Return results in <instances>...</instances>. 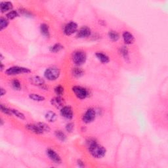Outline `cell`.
<instances>
[{
	"mask_svg": "<svg viewBox=\"0 0 168 168\" xmlns=\"http://www.w3.org/2000/svg\"><path fill=\"white\" fill-rule=\"evenodd\" d=\"M13 4L11 2H2L0 3V11L2 13H9L13 10Z\"/></svg>",
	"mask_w": 168,
	"mask_h": 168,
	"instance_id": "9a60e30c",
	"label": "cell"
},
{
	"mask_svg": "<svg viewBox=\"0 0 168 168\" xmlns=\"http://www.w3.org/2000/svg\"><path fill=\"white\" fill-rule=\"evenodd\" d=\"M87 148L89 153L95 158L101 159L104 158L106 154V149L97 142L94 138H89L86 140Z\"/></svg>",
	"mask_w": 168,
	"mask_h": 168,
	"instance_id": "6da1fadb",
	"label": "cell"
},
{
	"mask_svg": "<svg viewBox=\"0 0 168 168\" xmlns=\"http://www.w3.org/2000/svg\"><path fill=\"white\" fill-rule=\"evenodd\" d=\"M78 29V24L74 21H70L64 26L63 32L65 35L69 36L74 34H76Z\"/></svg>",
	"mask_w": 168,
	"mask_h": 168,
	"instance_id": "52a82bcc",
	"label": "cell"
},
{
	"mask_svg": "<svg viewBox=\"0 0 168 168\" xmlns=\"http://www.w3.org/2000/svg\"><path fill=\"white\" fill-rule=\"evenodd\" d=\"M20 15V13L18 11L12 10L6 14V17H6L9 20H11L19 17Z\"/></svg>",
	"mask_w": 168,
	"mask_h": 168,
	"instance_id": "cb8c5ba5",
	"label": "cell"
},
{
	"mask_svg": "<svg viewBox=\"0 0 168 168\" xmlns=\"http://www.w3.org/2000/svg\"><path fill=\"white\" fill-rule=\"evenodd\" d=\"M99 24L101 26H105L106 25V22L105 20H99Z\"/></svg>",
	"mask_w": 168,
	"mask_h": 168,
	"instance_id": "d590c367",
	"label": "cell"
},
{
	"mask_svg": "<svg viewBox=\"0 0 168 168\" xmlns=\"http://www.w3.org/2000/svg\"><path fill=\"white\" fill-rule=\"evenodd\" d=\"M29 98L36 102H42L45 100V98L43 96L37 93H31L29 95Z\"/></svg>",
	"mask_w": 168,
	"mask_h": 168,
	"instance_id": "d4e9b609",
	"label": "cell"
},
{
	"mask_svg": "<svg viewBox=\"0 0 168 168\" xmlns=\"http://www.w3.org/2000/svg\"><path fill=\"white\" fill-rule=\"evenodd\" d=\"M11 112L13 113V116L18 118L19 119H20V120H24L26 119L25 115L24 114L23 112H21L20 111H19V110H18L17 109H12V108H11Z\"/></svg>",
	"mask_w": 168,
	"mask_h": 168,
	"instance_id": "83f0119b",
	"label": "cell"
},
{
	"mask_svg": "<svg viewBox=\"0 0 168 168\" xmlns=\"http://www.w3.org/2000/svg\"><path fill=\"white\" fill-rule=\"evenodd\" d=\"M77 165L80 167H85L84 162L82 160H77Z\"/></svg>",
	"mask_w": 168,
	"mask_h": 168,
	"instance_id": "836d02e7",
	"label": "cell"
},
{
	"mask_svg": "<svg viewBox=\"0 0 168 168\" xmlns=\"http://www.w3.org/2000/svg\"><path fill=\"white\" fill-rule=\"evenodd\" d=\"M72 92L78 99L84 100L89 97L90 91L88 89L82 86L75 85L72 88Z\"/></svg>",
	"mask_w": 168,
	"mask_h": 168,
	"instance_id": "3957f363",
	"label": "cell"
},
{
	"mask_svg": "<svg viewBox=\"0 0 168 168\" xmlns=\"http://www.w3.org/2000/svg\"><path fill=\"white\" fill-rule=\"evenodd\" d=\"M30 82L32 85L39 87L41 89H47V87L45 84V80L41 77L38 76V75H34V76L30 78Z\"/></svg>",
	"mask_w": 168,
	"mask_h": 168,
	"instance_id": "8fae6325",
	"label": "cell"
},
{
	"mask_svg": "<svg viewBox=\"0 0 168 168\" xmlns=\"http://www.w3.org/2000/svg\"><path fill=\"white\" fill-rule=\"evenodd\" d=\"M46 153L48 158H50L54 164H61L62 163V159L61 158V156H59L57 152L54 150L53 149H48L46 150Z\"/></svg>",
	"mask_w": 168,
	"mask_h": 168,
	"instance_id": "ba28073f",
	"label": "cell"
},
{
	"mask_svg": "<svg viewBox=\"0 0 168 168\" xmlns=\"http://www.w3.org/2000/svg\"><path fill=\"white\" fill-rule=\"evenodd\" d=\"M63 49H64V46L62 44H61V43H55V44L51 45L50 47V51L53 53H57L58 52L61 51Z\"/></svg>",
	"mask_w": 168,
	"mask_h": 168,
	"instance_id": "603a6c76",
	"label": "cell"
},
{
	"mask_svg": "<svg viewBox=\"0 0 168 168\" xmlns=\"http://www.w3.org/2000/svg\"><path fill=\"white\" fill-rule=\"evenodd\" d=\"M19 12L20 13V15H23V16H24V17H32V14L30 11H28V10H26L25 9H23V8L20 9Z\"/></svg>",
	"mask_w": 168,
	"mask_h": 168,
	"instance_id": "1f68e13d",
	"label": "cell"
},
{
	"mask_svg": "<svg viewBox=\"0 0 168 168\" xmlns=\"http://www.w3.org/2000/svg\"><path fill=\"white\" fill-rule=\"evenodd\" d=\"M122 38L126 45H131L135 42V37L129 31H124L122 34Z\"/></svg>",
	"mask_w": 168,
	"mask_h": 168,
	"instance_id": "5bb4252c",
	"label": "cell"
},
{
	"mask_svg": "<svg viewBox=\"0 0 168 168\" xmlns=\"http://www.w3.org/2000/svg\"><path fill=\"white\" fill-rule=\"evenodd\" d=\"M54 91H55V93L57 95V96L62 97L64 93V88L63 86L58 85L55 87V89H54Z\"/></svg>",
	"mask_w": 168,
	"mask_h": 168,
	"instance_id": "f546056e",
	"label": "cell"
},
{
	"mask_svg": "<svg viewBox=\"0 0 168 168\" xmlns=\"http://www.w3.org/2000/svg\"><path fill=\"white\" fill-rule=\"evenodd\" d=\"M57 114L53 112L52 110H49L47 111L45 114V120L48 122H50V123H53L55 122L57 119Z\"/></svg>",
	"mask_w": 168,
	"mask_h": 168,
	"instance_id": "d6986e66",
	"label": "cell"
},
{
	"mask_svg": "<svg viewBox=\"0 0 168 168\" xmlns=\"http://www.w3.org/2000/svg\"><path fill=\"white\" fill-rule=\"evenodd\" d=\"M0 125L1 126L3 125V120H2V119H1V121H0Z\"/></svg>",
	"mask_w": 168,
	"mask_h": 168,
	"instance_id": "f35d334b",
	"label": "cell"
},
{
	"mask_svg": "<svg viewBox=\"0 0 168 168\" xmlns=\"http://www.w3.org/2000/svg\"><path fill=\"white\" fill-rule=\"evenodd\" d=\"M121 56L123 57V58L125 60L126 62L130 61V57H129V52L128 48L127 46H122L120 48V50H119Z\"/></svg>",
	"mask_w": 168,
	"mask_h": 168,
	"instance_id": "ffe728a7",
	"label": "cell"
},
{
	"mask_svg": "<svg viewBox=\"0 0 168 168\" xmlns=\"http://www.w3.org/2000/svg\"><path fill=\"white\" fill-rule=\"evenodd\" d=\"M40 32L43 36H44L46 38H50L51 34H50V30L49 26L45 23H42L40 24Z\"/></svg>",
	"mask_w": 168,
	"mask_h": 168,
	"instance_id": "e0dca14e",
	"label": "cell"
},
{
	"mask_svg": "<svg viewBox=\"0 0 168 168\" xmlns=\"http://www.w3.org/2000/svg\"><path fill=\"white\" fill-rule=\"evenodd\" d=\"M97 58L102 64H107L110 62V58L105 53L102 52H97L95 53Z\"/></svg>",
	"mask_w": 168,
	"mask_h": 168,
	"instance_id": "ac0fdd59",
	"label": "cell"
},
{
	"mask_svg": "<svg viewBox=\"0 0 168 168\" xmlns=\"http://www.w3.org/2000/svg\"><path fill=\"white\" fill-rule=\"evenodd\" d=\"M108 36L109 37V39L114 42L118 41L120 39V34L115 30H110L108 33Z\"/></svg>",
	"mask_w": 168,
	"mask_h": 168,
	"instance_id": "7402d4cb",
	"label": "cell"
},
{
	"mask_svg": "<svg viewBox=\"0 0 168 168\" xmlns=\"http://www.w3.org/2000/svg\"><path fill=\"white\" fill-rule=\"evenodd\" d=\"M30 72H31L30 69L19 66H14L9 67L5 70V74L7 75H17L24 74H30Z\"/></svg>",
	"mask_w": 168,
	"mask_h": 168,
	"instance_id": "277c9868",
	"label": "cell"
},
{
	"mask_svg": "<svg viewBox=\"0 0 168 168\" xmlns=\"http://www.w3.org/2000/svg\"><path fill=\"white\" fill-rule=\"evenodd\" d=\"M91 36V30L89 27L84 26L81 27L76 32V37L80 39L88 38Z\"/></svg>",
	"mask_w": 168,
	"mask_h": 168,
	"instance_id": "9c48e42d",
	"label": "cell"
},
{
	"mask_svg": "<svg viewBox=\"0 0 168 168\" xmlns=\"http://www.w3.org/2000/svg\"><path fill=\"white\" fill-rule=\"evenodd\" d=\"M12 88L16 91H20L22 89V85L20 81L17 79H14L11 82Z\"/></svg>",
	"mask_w": 168,
	"mask_h": 168,
	"instance_id": "f1b7e54d",
	"label": "cell"
},
{
	"mask_svg": "<svg viewBox=\"0 0 168 168\" xmlns=\"http://www.w3.org/2000/svg\"><path fill=\"white\" fill-rule=\"evenodd\" d=\"M25 127L29 131L36 135H42L44 133L37 123H28L25 126Z\"/></svg>",
	"mask_w": 168,
	"mask_h": 168,
	"instance_id": "4fadbf2b",
	"label": "cell"
},
{
	"mask_svg": "<svg viewBox=\"0 0 168 168\" xmlns=\"http://www.w3.org/2000/svg\"><path fill=\"white\" fill-rule=\"evenodd\" d=\"M65 129L68 133H72L74 129V123L73 122H68L65 126Z\"/></svg>",
	"mask_w": 168,
	"mask_h": 168,
	"instance_id": "d6a6232c",
	"label": "cell"
},
{
	"mask_svg": "<svg viewBox=\"0 0 168 168\" xmlns=\"http://www.w3.org/2000/svg\"><path fill=\"white\" fill-rule=\"evenodd\" d=\"M0 107H1V111L3 114H5V115H7L9 116H13V113L11 112V108H8L7 106H6L5 105H3V104H1Z\"/></svg>",
	"mask_w": 168,
	"mask_h": 168,
	"instance_id": "4dcf8cb0",
	"label": "cell"
},
{
	"mask_svg": "<svg viewBox=\"0 0 168 168\" xmlns=\"http://www.w3.org/2000/svg\"><path fill=\"white\" fill-rule=\"evenodd\" d=\"M72 61L77 67H81L87 61L86 53L82 50L75 51L72 53Z\"/></svg>",
	"mask_w": 168,
	"mask_h": 168,
	"instance_id": "7a4b0ae2",
	"label": "cell"
},
{
	"mask_svg": "<svg viewBox=\"0 0 168 168\" xmlns=\"http://www.w3.org/2000/svg\"><path fill=\"white\" fill-rule=\"evenodd\" d=\"M84 73H85L84 70L80 67L75 66V67L72 68L71 70V74L72 75V76L76 79L82 78L84 75Z\"/></svg>",
	"mask_w": 168,
	"mask_h": 168,
	"instance_id": "2e32d148",
	"label": "cell"
},
{
	"mask_svg": "<svg viewBox=\"0 0 168 168\" xmlns=\"http://www.w3.org/2000/svg\"><path fill=\"white\" fill-rule=\"evenodd\" d=\"M9 24V21L6 17H2L0 18V28L1 30H3L4 29L7 28Z\"/></svg>",
	"mask_w": 168,
	"mask_h": 168,
	"instance_id": "484cf974",
	"label": "cell"
},
{
	"mask_svg": "<svg viewBox=\"0 0 168 168\" xmlns=\"http://www.w3.org/2000/svg\"><path fill=\"white\" fill-rule=\"evenodd\" d=\"M61 75V70L56 67H50L45 70L44 77L49 81H55L57 80Z\"/></svg>",
	"mask_w": 168,
	"mask_h": 168,
	"instance_id": "5b68a950",
	"label": "cell"
},
{
	"mask_svg": "<svg viewBox=\"0 0 168 168\" xmlns=\"http://www.w3.org/2000/svg\"><path fill=\"white\" fill-rule=\"evenodd\" d=\"M97 117V111L93 108H89L82 116V121L86 124L93 122Z\"/></svg>",
	"mask_w": 168,
	"mask_h": 168,
	"instance_id": "8992f818",
	"label": "cell"
},
{
	"mask_svg": "<svg viewBox=\"0 0 168 168\" xmlns=\"http://www.w3.org/2000/svg\"><path fill=\"white\" fill-rule=\"evenodd\" d=\"M61 116L68 120H71L74 118L72 108L69 106H64L60 110Z\"/></svg>",
	"mask_w": 168,
	"mask_h": 168,
	"instance_id": "30bf717a",
	"label": "cell"
},
{
	"mask_svg": "<svg viewBox=\"0 0 168 168\" xmlns=\"http://www.w3.org/2000/svg\"><path fill=\"white\" fill-rule=\"evenodd\" d=\"M5 66H4V64L3 63H1V67H0V70H1V71H3V70L5 69Z\"/></svg>",
	"mask_w": 168,
	"mask_h": 168,
	"instance_id": "8d00e7d4",
	"label": "cell"
},
{
	"mask_svg": "<svg viewBox=\"0 0 168 168\" xmlns=\"http://www.w3.org/2000/svg\"><path fill=\"white\" fill-rule=\"evenodd\" d=\"M3 58H4V57L3 56L2 54L1 53V54H0V60H1V61H2L3 60Z\"/></svg>",
	"mask_w": 168,
	"mask_h": 168,
	"instance_id": "74e56055",
	"label": "cell"
},
{
	"mask_svg": "<svg viewBox=\"0 0 168 168\" xmlns=\"http://www.w3.org/2000/svg\"><path fill=\"white\" fill-rule=\"evenodd\" d=\"M55 136L56 137V138L60 140L61 142H65L67 139V137L66 134L64 131H62V130H56L55 131Z\"/></svg>",
	"mask_w": 168,
	"mask_h": 168,
	"instance_id": "44dd1931",
	"label": "cell"
},
{
	"mask_svg": "<svg viewBox=\"0 0 168 168\" xmlns=\"http://www.w3.org/2000/svg\"><path fill=\"white\" fill-rule=\"evenodd\" d=\"M0 92H1V96L3 97L4 96L5 94H6V91H5V89L3 88H1V89H0Z\"/></svg>",
	"mask_w": 168,
	"mask_h": 168,
	"instance_id": "e575fe53",
	"label": "cell"
},
{
	"mask_svg": "<svg viewBox=\"0 0 168 168\" xmlns=\"http://www.w3.org/2000/svg\"><path fill=\"white\" fill-rule=\"evenodd\" d=\"M51 105L55 107L57 109H61V108L64 106L65 101L64 99L61 96H57L55 97H53L51 100Z\"/></svg>",
	"mask_w": 168,
	"mask_h": 168,
	"instance_id": "7c38bea8",
	"label": "cell"
},
{
	"mask_svg": "<svg viewBox=\"0 0 168 168\" xmlns=\"http://www.w3.org/2000/svg\"><path fill=\"white\" fill-rule=\"evenodd\" d=\"M37 124L41 128L43 133H50L51 131V127L48 124L44 122H38L37 123Z\"/></svg>",
	"mask_w": 168,
	"mask_h": 168,
	"instance_id": "4316f807",
	"label": "cell"
}]
</instances>
